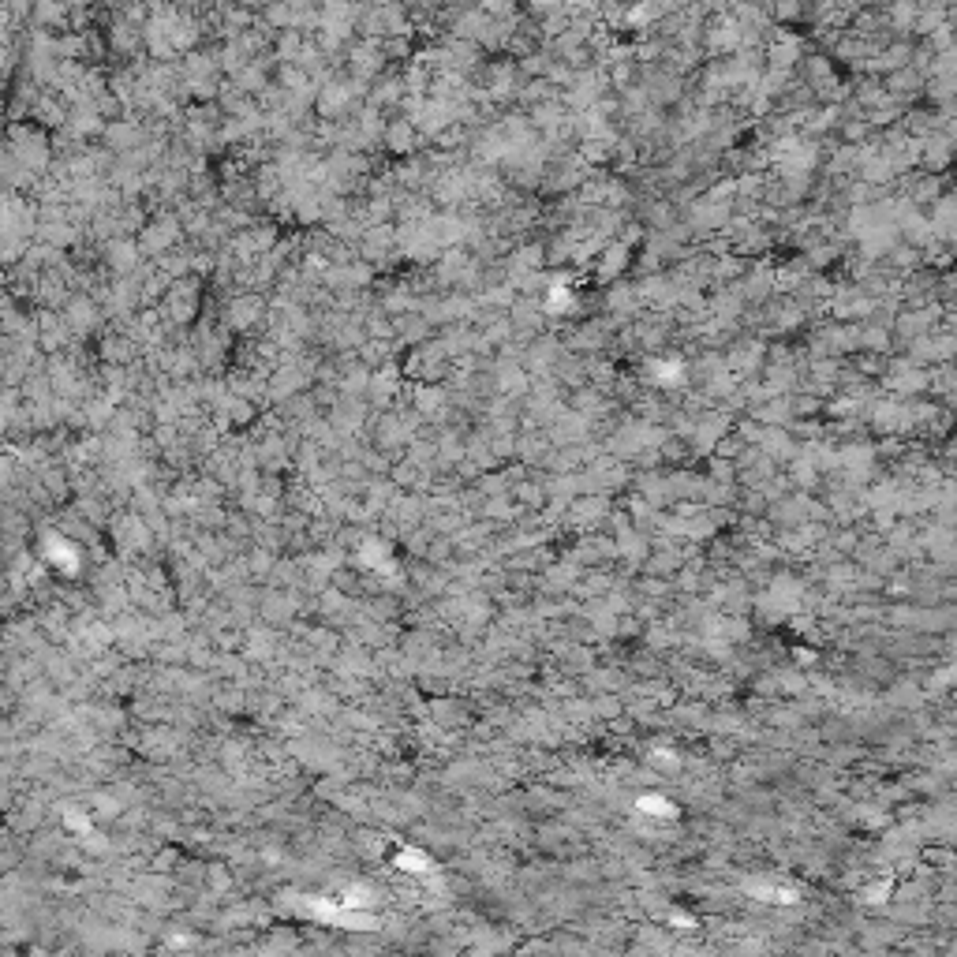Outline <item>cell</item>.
Masks as SVG:
<instances>
[{"label":"cell","mask_w":957,"mask_h":957,"mask_svg":"<svg viewBox=\"0 0 957 957\" xmlns=\"http://www.w3.org/2000/svg\"><path fill=\"white\" fill-rule=\"evenodd\" d=\"M8 150H12V158L19 161V169H27L30 176L49 165V139H45L38 128L15 124V128L8 131Z\"/></svg>","instance_id":"cell-1"},{"label":"cell","mask_w":957,"mask_h":957,"mask_svg":"<svg viewBox=\"0 0 957 957\" xmlns=\"http://www.w3.org/2000/svg\"><path fill=\"white\" fill-rule=\"evenodd\" d=\"M703 49H707L711 57H726V53H737V49H741V27L733 23V15L729 12L707 15V23H703Z\"/></svg>","instance_id":"cell-2"},{"label":"cell","mask_w":957,"mask_h":957,"mask_svg":"<svg viewBox=\"0 0 957 957\" xmlns=\"http://www.w3.org/2000/svg\"><path fill=\"white\" fill-rule=\"evenodd\" d=\"M386 68V53H382V42L378 38H359L356 45H348V72L356 83H367L374 75H382Z\"/></svg>","instance_id":"cell-3"},{"label":"cell","mask_w":957,"mask_h":957,"mask_svg":"<svg viewBox=\"0 0 957 957\" xmlns=\"http://www.w3.org/2000/svg\"><path fill=\"white\" fill-rule=\"evenodd\" d=\"M105 45L120 53V60H131L143 53V23H131L124 15H116L109 30H105Z\"/></svg>","instance_id":"cell-4"},{"label":"cell","mask_w":957,"mask_h":957,"mask_svg":"<svg viewBox=\"0 0 957 957\" xmlns=\"http://www.w3.org/2000/svg\"><path fill=\"white\" fill-rule=\"evenodd\" d=\"M359 86L363 83H356V79H326V86L318 90V109H322L326 116H337L341 109L352 105Z\"/></svg>","instance_id":"cell-5"},{"label":"cell","mask_w":957,"mask_h":957,"mask_svg":"<svg viewBox=\"0 0 957 957\" xmlns=\"http://www.w3.org/2000/svg\"><path fill=\"white\" fill-rule=\"evenodd\" d=\"M886 30H894V34H913V19H916V0H886Z\"/></svg>","instance_id":"cell-6"},{"label":"cell","mask_w":957,"mask_h":957,"mask_svg":"<svg viewBox=\"0 0 957 957\" xmlns=\"http://www.w3.org/2000/svg\"><path fill=\"white\" fill-rule=\"evenodd\" d=\"M303 42H307L303 30H292V27L277 30V34H273V60H281V64H296Z\"/></svg>","instance_id":"cell-7"},{"label":"cell","mask_w":957,"mask_h":957,"mask_svg":"<svg viewBox=\"0 0 957 957\" xmlns=\"http://www.w3.org/2000/svg\"><path fill=\"white\" fill-rule=\"evenodd\" d=\"M886 86H890V94H894V98H909V94H916V90L924 86V75L913 72V68L905 64V68H898V72H890Z\"/></svg>","instance_id":"cell-8"},{"label":"cell","mask_w":957,"mask_h":957,"mask_svg":"<svg viewBox=\"0 0 957 957\" xmlns=\"http://www.w3.org/2000/svg\"><path fill=\"white\" fill-rule=\"evenodd\" d=\"M386 143L389 150H397V154H408L415 146V128L408 124V120H393L386 128Z\"/></svg>","instance_id":"cell-9"},{"label":"cell","mask_w":957,"mask_h":957,"mask_svg":"<svg viewBox=\"0 0 957 957\" xmlns=\"http://www.w3.org/2000/svg\"><path fill=\"white\" fill-rule=\"evenodd\" d=\"M30 109H34V116L42 120V124H64L68 120V113H64V105H60V98H34L30 101Z\"/></svg>","instance_id":"cell-10"},{"label":"cell","mask_w":957,"mask_h":957,"mask_svg":"<svg viewBox=\"0 0 957 957\" xmlns=\"http://www.w3.org/2000/svg\"><path fill=\"white\" fill-rule=\"evenodd\" d=\"M172 236H176V225H172V221H158L154 229L143 232V247L146 251H165L172 243Z\"/></svg>","instance_id":"cell-11"},{"label":"cell","mask_w":957,"mask_h":957,"mask_svg":"<svg viewBox=\"0 0 957 957\" xmlns=\"http://www.w3.org/2000/svg\"><path fill=\"white\" fill-rule=\"evenodd\" d=\"M804 75H808V83L823 86L827 79H834V68H830V60L823 53H815V57L804 60Z\"/></svg>","instance_id":"cell-12"},{"label":"cell","mask_w":957,"mask_h":957,"mask_svg":"<svg viewBox=\"0 0 957 957\" xmlns=\"http://www.w3.org/2000/svg\"><path fill=\"white\" fill-rule=\"evenodd\" d=\"M382 53H386V60H400L412 53V34H389V38H382Z\"/></svg>","instance_id":"cell-13"},{"label":"cell","mask_w":957,"mask_h":957,"mask_svg":"<svg viewBox=\"0 0 957 957\" xmlns=\"http://www.w3.org/2000/svg\"><path fill=\"white\" fill-rule=\"evenodd\" d=\"M490 19H509V15H520V0H479Z\"/></svg>","instance_id":"cell-14"},{"label":"cell","mask_w":957,"mask_h":957,"mask_svg":"<svg viewBox=\"0 0 957 957\" xmlns=\"http://www.w3.org/2000/svg\"><path fill=\"white\" fill-rule=\"evenodd\" d=\"M400 90H404V79H400V75H389V79H382V83H378V90H374V101H397Z\"/></svg>","instance_id":"cell-15"},{"label":"cell","mask_w":957,"mask_h":957,"mask_svg":"<svg viewBox=\"0 0 957 957\" xmlns=\"http://www.w3.org/2000/svg\"><path fill=\"white\" fill-rule=\"evenodd\" d=\"M550 60H554L550 53H539V49H535V53H528V57H524V64H520V68H524L528 75H546Z\"/></svg>","instance_id":"cell-16"},{"label":"cell","mask_w":957,"mask_h":957,"mask_svg":"<svg viewBox=\"0 0 957 957\" xmlns=\"http://www.w3.org/2000/svg\"><path fill=\"white\" fill-rule=\"evenodd\" d=\"M68 318H72L75 326H90V322H94V307L86 300H75L68 303Z\"/></svg>","instance_id":"cell-17"},{"label":"cell","mask_w":957,"mask_h":957,"mask_svg":"<svg viewBox=\"0 0 957 957\" xmlns=\"http://www.w3.org/2000/svg\"><path fill=\"white\" fill-rule=\"evenodd\" d=\"M135 135H139V131L131 128V124H113V128H109V143L128 146V143H135Z\"/></svg>","instance_id":"cell-18"},{"label":"cell","mask_w":957,"mask_h":957,"mask_svg":"<svg viewBox=\"0 0 957 957\" xmlns=\"http://www.w3.org/2000/svg\"><path fill=\"white\" fill-rule=\"evenodd\" d=\"M109 258H113V266L128 270L131 262H135V247H131V243H116L113 251H109Z\"/></svg>","instance_id":"cell-19"},{"label":"cell","mask_w":957,"mask_h":957,"mask_svg":"<svg viewBox=\"0 0 957 957\" xmlns=\"http://www.w3.org/2000/svg\"><path fill=\"white\" fill-rule=\"evenodd\" d=\"M258 315V303L255 300H243V303H232V322H251V318Z\"/></svg>","instance_id":"cell-20"},{"label":"cell","mask_w":957,"mask_h":957,"mask_svg":"<svg viewBox=\"0 0 957 957\" xmlns=\"http://www.w3.org/2000/svg\"><path fill=\"white\" fill-rule=\"evenodd\" d=\"M8 4H12V0H0V8H8Z\"/></svg>","instance_id":"cell-21"},{"label":"cell","mask_w":957,"mask_h":957,"mask_svg":"<svg viewBox=\"0 0 957 957\" xmlns=\"http://www.w3.org/2000/svg\"><path fill=\"white\" fill-rule=\"evenodd\" d=\"M318 4H337V0H318Z\"/></svg>","instance_id":"cell-22"}]
</instances>
